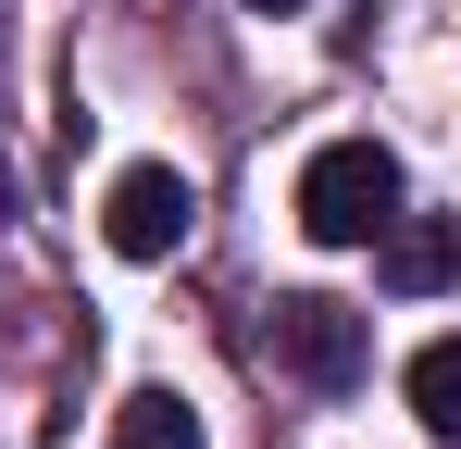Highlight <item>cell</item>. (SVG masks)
<instances>
[{"instance_id": "obj_1", "label": "cell", "mask_w": 461, "mask_h": 449, "mask_svg": "<svg viewBox=\"0 0 461 449\" xmlns=\"http://www.w3.org/2000/svg\"><path fill=\"white\" fill-rule=\"evenodd\" d=\"M300 224L324 250H375L386 224H399V162H386L375 138H324L300 162Z\"/></svg>"}, {"instance_id": "obj_2", "label": "cell", "mask_w": 461, "mask_h": 449, "mask_svg": "<svg viewBox=\"0 0 461 449\" xmlns=\"http://www.w3.org/2000/svg\"><path fill=\"white\" fill-rule=\"evenodd\" d=\"M262 350L300 374V387H349V374H362V350H375V325H362L349 299L300 288V299H275V312H262Z\"/></svg>"}, {"instance_id": "obj_3", "label": "cell", "mask_w": 461, "mask_h": 449, "mask_svg": "<svg viewBox=\"0 0 461 449\" xmlns=\"http://www.w3.org/2000/svg\"><path fill=\"white\" fill-rule=\"evenodd\" d=\"M187 213H200V200H187V175H175V162H125V175H113V200H100V237H113L125 262H162V250L187 237Z\"/></svg>"}, {"instance_id": "obj_4", "label": "cell", "mask_w": 461, "mask_h": 449, "mask_svg": "<svg viewBox=\"0 0 461 449\" xmlns=\"http://www.w3.org/2000/svg\"><path fill=\"white\" fill-rule=\"evenodd\" d=\"M449 262H461L449 224H386V237H375V275H386V288H411V299L449 288Z\"/></svg>"}, {"instance_id": "obj_5", "label": "cell", "mask_w": 461, "mask_h": 449, "mask_svg": "<svg viewBox=\"0 0 461 449\" xmlns=\"http://www.w3.org/2000/svg\"><path fill=\"white\" fill-rule=\"evenodd\" d=\"M113 449H212V437H200V412H187L175 387H138V399L113 412Z\"/></svg>"}, {"instance_id": "obj_6", "label": "cell", "mask_w": 461, "mask_h": 449, "mask_svg": "<svg viewBox=\"0 0 461 449\" xmlns=\"http://www.w3.org/2000/svg\"><path fill=\"white\" fill-rule=\"evenodd\" d=\"M411 412H424V437L461 449V337H424L411 350Z\"/></svg>"}, {"instance_id": "obj_7", "label": "cell", "mask_w": 461, "mask_h": 449, "mask_svg": "<svg viewBox=\"0 0 461 449\" xmlns=\"http://www.w3.org/2000/svg\"><path fill=\"white\" fill-rule=\"evenodd\" d=\"M0 224H13V162H0Z\"/></svg>"}, {"instance_id": "obj_8", "label": "cell", "mask_w": 461, "mask_h": 449, "mask_svg": "<svg viewBox=\"0 0 461 449\" xmlns=\"http://www.w3.org/2000/svg\"><path fill=\"white\" fill-rule=\"evenodd\" d=\"M249 13H300V0H249Z\"/></svg>"}]
</instances>
